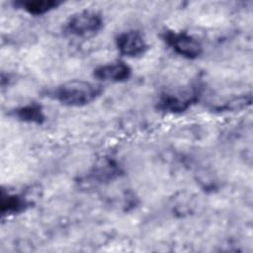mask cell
<instances>
[{"instance_id":"cell-11","label":"cell","mask_w":253,"mask_h":253,"mask_svg":"<svg viewBox=\"0 0 253 253\" xmlns=\"http://www.w3.org/2000/svg\"><path fill=\"white\" fill-rule=\"evenodd\" d=\"M252 96L250 93L243 94L238 97H234L223 105H219L215 107V110L218 112H232L246 109L251 105Z\"/></svg>"},{"instance_id":"cell-5","label":"cell","mask_w":253,"mask_h":253,"mask_svg":"<svg viewBox=\"0 0 253 253\" xmlns=\"http://www.w3.org/2000/svg\"><path fill=\"white\" fill-rule=\"evenodd\" d=\"M115 45L122 56L128 58L142 56L149 48L144 34L136 29H129L119 33L115 38Z\"/></svg>"},{"instance_id":"cell-1","label":"cell","mask_w":253,"mask_h":253,"mask_svg":"<svg viewBox=\"0 0 253 253\" xmlns=\"http://www.w3.org/2000/svg\"><path fill=\"white\" fill-rule=\"evenodd\" d=\"M101 85L82 79L63 82L49 91V97L66 107L79 108L96 101L102 94Z\"/></svg>"},{"instance_id":"cell-7","label":"cell","mask_w":253,"mask_h":253,"mask_svg":"<svg viewBox=\"0 0 253 253\" xmlns=\"http://www.w3.org/2000/svg\"><path fill=\"white\" fill-rule=\"evenodd\" d=\"M132 74L131 67L123 60H114L101 64L93 70V76L99 81L122 83L127 81Z\"/></svg>"},{"instance_id":"cell-3","label":"cell","mask_w":253,"mask_h":253,"mask_svg":"<svg viewBox=\"0 0 253 253\" xmlns=\"http://www.w3.org/2000/svg\"><path fill=\"white\" fill-rule=\"evenodd\" d=\"M104 27L103 15L94 9H83L70 15L66 20L63 31L66 35L82 40L97 36Z\"/></svg>"},{"instance_id":"cell-8","label":"cell","mask_w":253,"mask_h":253,"mask_svg":"<svg viewBox=\"0 0 253 253\" xmlns=\"http://www.w3.org/2000/svg\"><path fill=\"white\" fill-rule=\"evenodd\" d=\"M32 206V201L22 193L1 190L0 212L3 217L15 216L26 212Z\"/></svg>"},{"instance_id":"cell-2","label":"cell","mask_w":253,"mask_h":253,"mask_svg":"<svg viewBox=\"0 0 253 253\" xmlns=\"http://www.w3.org/2000/svg\"><path fill=\"white\" fill-rule=\"evenodd\" d=\"M201 94V84L193 83L176 90L163 91L158 95L155 106L158 111L166 114H182L200 100Z\"/></svg>"},{"instance_id":"cell-4","label":"cell","mask_w":253,"mask_h":253,"mask_svg":"<svg viewBox=\"0 0 253 253\" xmlns=\"http://www.w3.org/2000/svg\"><path fill=\"white\" fill-rule=\"evenodd\" d=\"M161 38L174 53L185 59L194 60L203 54L204 47L202 42L185 31L166 30L162 33Z\"/></svg>"},{"instance_id":"cell-10","label":"cell","mask_w":253,"mask_h":253,"mask_svg":"<svg viewBox=\"0 0 253 253\" xmlns=\"http://www.w3.org/2000/svg\"><path fill=\"white\" fill-rule=\"evenodd\" d=\"M62 4L59 0H17L12 5L31 16H43Z\"/></svg>"},{"instance_id":"cell-9","label":"cell","mask_w":253,"mask_h":253,"mask_svg":"<svg viewBox=\"0 0 253 253\" xmlns=\"http://www.w3.org/2000/svg\"><path fill=\"white\" fill-rule=\"evenodd\" d=\"M10 116L22 123L42 126L46 121L43 107L38 102H30L11 110Z\"/></svg>"},{"instance_id":"cell-6","label":"cell","mask_w":253,"mask_h":253,"mask_svg":"<svg viewBox=\"0 0 253 253\" xmlns=\"http://www.w3.org/2000/svg\"><path fill=\"white\" fill-rule=\"evenodd\" d=\"M123 173V167L115 157L103 155L95 161L88 172L87 179L96 184H106L120 178Z\"/></svg>"}]
</instances>
